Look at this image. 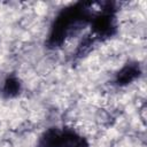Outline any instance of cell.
Returning <instances> with one entry per match:
<instances>
[{
    "label": "cell",
    "instance_id": "cell-1",
    "mask_svg": "<svg viewBox=\"0 0 147 147\" xmlns=\"http://www.w3.org/2000/svg\"><path fill=\"white\" fill-rule=\"evenodd\" d=\"M62 133L56 129H51L41 137L39 147H60Z\"/></svg>",
    "mask_w": 147,
    "mask_h": 147
},
{
    "label": "cell",
    "instance_id": "cell-2",
    "mask_svg": "<svg viewBox=\"0 0 147 147\" xmlns=\"http://www.w3.org/2000/svg\"><path fill=\"white\" fill-rule=\"evenodd\" d=\"M60 147H87L86 141L74 132L62 133Z\"/></svg>",
    "mask_w": 147,
    "mask_h": 147
},
{
    "label": "cell",
    "instance_id": "cell-3",
    "mask_svg": "<svg viewBox=\"0 0 147 147\" xmlns=\"http://www.w3.org/2000/svg\"><path fill=\"white\" fill-rule=\"evenodd\" d=\"M138 75H139V69L137 67H134V65H126L118 74L117 80L121 84H127V83L132 82Z\"/></svg>",
    "mask_w": 147,
    "mask_h": 147
},
{
    "label": "cell",
    "instance_id": "cell-4",
    "mask_svg": "<svg viewBox=\"0 0 147 147\" xmlns=\"http://www.w3.org/2000/svg\"><path fill=\"white\" fill-rule=\"evenodd\" d=\"M6 92L11 94V93H16L18 91V83L15 80V79H9L7 83H6Z\"/></svg>",
    "mask_w": 147,
    "mask_h": 147
}]
</instances>
